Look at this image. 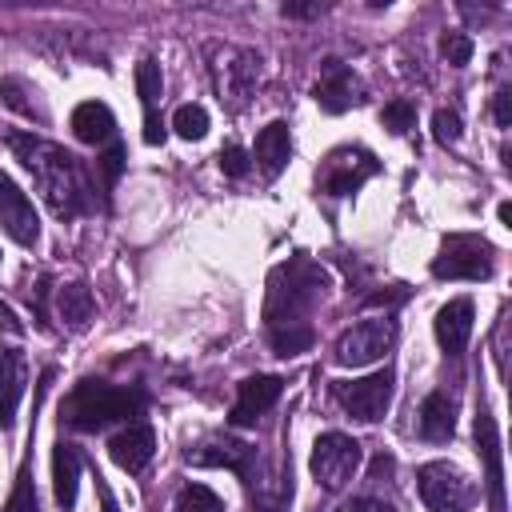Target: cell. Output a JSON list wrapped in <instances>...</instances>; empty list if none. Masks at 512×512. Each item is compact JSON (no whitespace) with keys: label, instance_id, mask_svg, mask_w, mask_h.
<instances>
[{"label":"cell","instance_id":"obj_14","mask_svg":"<svg viewBox=\"0 0 512 512\" xmlns=\"http://www.w3.org/2000/svg\"><path fill=\"white\" fill-rule=\"evenodd\" d=\"M476 456L484 460V484H488V500H492V512H504V460H500V432H496V420L492 412H476Z\"/></svg>","mask_w":512,"mask_h":512},{"label":"cell","instance_id":"obj_26","mask_svg":"<svg viewBox=\"0 0 512 512\" xmlns=\"http://www.w3.org/2000/svg\"><path fill=\"white\" fill-rule=\"evenodd\" d=\"M56 312H60V320H64L72 332H84L88 320H92V312H96V300H92L88 284L76 280V284L56 288Z\"/></svg>","mask_w":512,"mask_h":512},{"label":"cell","instance_id":"obj_6","mask_svg":"<svg viewBox=\"0 0 512 512\" xmlns=\"http://www.w3.org/2000/svg\"><path fill=\"white\" fill-rule=\"evenodd\" d=\"M416 492L428 512H468L476 504V484L448 460H428L416 468Z\"/></svg>","mask_w":512,"mask_h":512},{"label":"cell","instance_id":"obj_41","mask_svg":"<svg viewBox=\"0 0 512 512\" xmlns=\"http://www.w3.org/2000/svg\"><path fill=\"white\" fill-rule=\"evenodd\" d=\"M0 324H4L8 332H20V324L12 320V308H4V304H0Z\"/></svg>","mask_w":512,"mask_h":512},{"label":"cell","instance_id":"obj_38","mask_svg":"<svg viewBox=\"0 0 512 512\" xmlns=\"http://www.w3.org/2000/svg\"><path fill=\"white\" fill-rule=\"evenodd\" d=\"M96 496H100V512H120V504H116V496H112V488L96 476Z\"/></svg>","mask_w":512,"mask_h":512},{"label":"cell","instance_id":"obj_42","mask_svg":"<svg viewBox=\"0 0 512 512\" xmlns=\"http://www.w3.org/2000/svg\"><path fill=\"white\" fill-rule=\"evenodd\" d=\"M496 212H500V224H508V228H512V204H500Z\"/></svg>","mask_w":512,"mask_h":512},{"label":"cell","instance_id":"obj_16","mask_svg":"<svg viewBox=\"0 0 512 512\" xmlns=\"http://www.w3.org/2000/svg\"><path fill=\"white\" fill-rule=\"evenodd\" d=\"M24 384H28V360L16 344L0 340V428L8 432L16 424L20 400H24Z\"/></svg>","mask_w":512,"mask_h":512},{"label":"cell","instance_id":"obj_37","mask_svg":"<svg viewBox=\"0 0 512 512\" xmlns=\"http://www.w3.org/2000/svg\"><path fill=\"white\" fill-rule=\"evenodd\" d=\"M492 120H496V128L512 124V92H496L492 96Z\"/></svg>","mask_w":512,"mask_h":512},{"label":"cell","instance_id":"obj_4","mask_svg":"<svg viewBox=\"0 0 512 512\" xmlns=\"http://www.w3.org/2000/svg\"><path fill=\"white\" fill-rule=\"evenodd\" d=\"M208 72H212V88H216L220 104L240 112V108H248V100L256 92L260 56L252 48H236V44H208Z\"/></svg>","mask_w":512,"mask_h":512},{"label":"cell","instance_id":"obj_18","mask_svg":"<svg viewBox=\"0 0 512 512\" xmlns=\"http://www.w3.org/2000/svg\"><path fill=\"white\" fill-rule=\"evenodd\" d=\"M472 320H476V308H472V300H468V296L448 300V304L436 312V320H432V328H436V344H440L448 356H460V352L468 348Z\"/></svg>","mask_w":512,"mask_h":512},{"label":"cell","instance_id":"obj_2","mask_svg":"<svg viewBox=\"0 0 512 512\" xmlns=\"http://www.w3.org/2000/svg\"><path fill=\"white\" fill-rule=\"evenodd\" d=\"M324 292H328V272L316 260H308L304 252L288 256L268 276V296H264L268 328H300V324H308V316L316 312Z\"/></svg>","mask_w":512,"mask_h":512},{"label":"cell","instance_id":"obj_33","mask_svg":"<svg viewBox=\"0 0 512 512\" xmlns=\"http://www.w3.org/2000/svg\"><path fill=\"white\" fill-rule=\"evenodd\" d=\"M440 56L452 64V68H464L472 60V40L464 32H444L440 36Z\"/></svg>","mask_w":512,"mask_h":512},{"label":"cell","instance_id":"obj_12","mask_svg":"<svg viewBox=\"0 0 512 512\" xmlns=\"http://www.w3.org/2000/svg\"><path fill=\"white\" fill-rule=\"evenodd\" d=\"M184 460L196 468H228L240 480H248L256 472V448L248 440H236V436H208V440L192 444L184 452Z\"/></svg>","mask_w":512,"mask_h":512},{"label":"cell","instance_id":"obj_21","mask_svg":"<svg viewBox=\"0 0 512 512\" xmlns=\"http://www.w3.org/2000/svg\"><path fill=\"white\" fill-rule=\"evenodd\" d=\"M416 432H420V440H428V444L452 440V436H456V396L444 392V388L428 392L424 404H420V412H416Z\"/></svg>","mask_w":512,"mask_h":512},{"label":"cell","instance_id":"obj_19","mask_svg":"<svg viewBox=\"0 0 512 512\" xmlns=\"http://www.w3.org/2000/svg\"><path fill=\"white\" fill-rule=\"evenodd\" d=\"M108 456L124 472H132V476L144 472L152 464V456H156V432H152V424H128L124 432H116L108 440Z\"/></svg>","mask_w":512,"mask_h":512},{"label":"cell","instance_id":"obj_13","mask_svg":"<svg viewBox=\"0 0 512 512\" xmlns=\"http://www.w3.org/2000/svg\"><path fill=\"white\" fill-rule=\"evenodd\" d=\"M312 96H316V104H320L328 116H340V112H348L352 104H360V80L352 76V68H348L344 60L328 56V60H320V80H316Z\"/></svg>","mask_w":512,"mask_h":512},{"label":"cell","instance_id":"obj_39","mask_svg":"<svg viewBox=\"0 0 512 512\" xmlns=\"http://www.w3.org/2000/svg\"><path fill=\"white\" fill-rule=\"evenodd\" d=\"M316 12H324L320 4H284V16H316Z\"/></svg>","mask_w":512,"mask_h":512},{"label":"cell","instance_id":"obj_32","mask_svg":"<svg viewBox=\"0 0 512 512\" xmlns=\"http://www.w3.org/2000/svg\"><path fill=\"white\" fill-rule=\"evenodd\" d=\"M120 168H124V148H120V144H112L104 156H96V176H100V188H104V196L116 188V180H120Z\"/></svg>","mask_w":512,"mask_h":512},{"label":"cell","instance_id":"obj_7","mask_svg":"<svg viewBox=\"0 0 512 512\" xmlns=\"http://www.w3.org/2000/svg\"><path fill=\"white\" fill-rule=\"evenodd\" d=\"M392 392H396L392 368H380V372L360 376V380H332V400H336L352 420H364V424L384 420V412H388V404H392Z\"/></svg>","mask_w":512,"mask_h":512},{"label":"cell","instance_id":"obj_11","mask_svg":"<svg viewBox=\"0 0 512 512\" xmlns=\"http://www.w3.org/2000/svg\"><path fill=\"white\" fill-rule=\"evenodd\" d=\"M0 228L20 248H36V240H40L36 208H32V200L24 196V188L4 168H0Z\"/></svg>","mask_w":512,"mask_h":512},{"label":"cell","instance_id":"obj_8","mask_svg":"<svg viewBox=\"0 0 512 512\" xmlns=\"http://www.w3.org/2000/svg\"><path fill=\"white\" fill-rule=\"evenodd\" d=\"M376 172H380V160H376L368 148L344 144V148H332V152L320 160L316 184H320L324 196H352V192H360V184L372 180Z\"/></svg>","mask_w":512,"mask_h":512},{"label":"cell","instance_id":"obj_35","mask_svg":"<svg viewBox=\"0 0 512 512\" xmlns=\"http://www.w3.org/2000/svg\"><path fill=\"white\" fill-rule=\"evenodd\" d=\"M220 172L224 176H232V180H240V176H248V168H252V156L240 148V144H228V148H220Z\"/></svg>","mask_w":512,"mask_h":512},{"label":"cell","instance_id":"obj_10","mask_svg":"<svg viewBox=\"0 0 512 512\" xmlns=\"http://www.w3.org/2000/svg\"><path fill=\"white\" fill-rule=\"evenodd\" d=\"M360 444L348 436V432H320L316 444H312V456H308V468L316 476V484H324L328 492H340L356 468H360Z\"/></svg>","mask_w":512,"mask_h":512},{"label":"cell","instance_id":"obj_24","mask_svg":"<svg viewBox=\"0 0 512 512\" xmlns=\"http://www.w3.org/2000/svg\"><path fill=\"white\" fill-rule=\"evenodd\" d=\"M76 484H80V452L60 440L52 452V496H56L60 512L76 508Z\"/></svg>","mask_w":512,"mask_h":512},{"label":"cell","instance_id":"obj_5","mask_svg":"<svg viewBox=\"0 0 512 512\" xmlns=\"http://www.w3.org/2000/svg\"><path fill=\"white\" fill-rule=\"evenodd\" d=\"M496 272L492 244L472 232H452L444 236L440 252L432 256V276L436 280H488Z\"/></svg>","mask_w":512,"mask_h":512},{"label":"cell","instance_id":"obj_40","mask_svg":"<svg viewBox=\"0 0 512 512\" xmlns=\"http://www.w3.org/2000/svg\"><path fill=\"white\" fill-rule=\"evenodd\" d=\"M392 472V456L388 452H380L376 460H372V480H380V476H388Z\"/></svg>","mask_w":512,"mask_h":512},{"label":"cell","instance_id":"obj_25","mask_svg":"<svg viewBox=\"0 0 512 512\" xmlns=\"http://www.w3.org/2000/svg\"><path fill=\"white\" fill-rule=\"evenodd\" d=\"M0 104L12 108V112L24 116V120L48 124V112H44V104H40V92H36L28 80H20V76H0Z\"/></svg>","mask_w":512,"mask_h":512},{"label":"cell","instance_id":"obj_23","mask_svg":"<svg viewBox=\"0 0 512 512\" xmlns=\"http://www.w3.org/2000/svg\"><path fill=\"white\" fill-rule=\"evenodd\" d=\"M288 156H292L288 124H284V120L264 124V128L256 132V148H252V160L260 164V172H264L268 180H272V176H280V172H284V164H288Z\"/></svg>","mask_w":512,"mask_h":512},{"label":"cell","instance_id":"obj_31","mask_svg":"<svg viewBox=\"0 0 512 512\" xmlns=\"http://www.w3.org/2000/svg\"><path fill=\"white\" fill-rule=\"evenodd\" d=\"M380 124H384L388 132H396V136L412 132V128H416V104H412V100H404V96L388 100V104L380 108Z\"/></svg>","mask_w":512,"mask_h":512},{"label":"cell","instance_id":"obj_34","mask_svg":"<svg viewBox=\"0 0 512 512\" xmlns=\"http://www.w3.org/2000/svg\"><path fill=\"white\" fill-rule=\"evenodd\" d=\"M432 132H436L440 144H456V140L464 136V120H460V112H456V108H436V116H432Z\"/></svg>","mask_w":512,"mask_h":512},{"label":"cell","instance_id":"obj_28","mask_svg":"<svg viewBox=\"0 0 512 512\" xmlns=\"http://www.w3.org/2000/svg\"><path fill=\"white\" fill-rule=\"evenodd\" d=\"M172 512H224V500L208 484H184L172 500Z\"/></svg>","mask_w":512,"mask_h":512},{"label":"cell","instance_id":"obj_20","mask_svg":"<svg viewBox=\"0 0 512 512\" xmlns=\"http://www.w3.org/2000/svg\"><path fill=\"white\" fill-rule=\"evenodd\" d=\"M136 92L144 104V144H164V124H160V96H164V76L152 56L136 64Z\"/></svg>","mask_w":512,"mask_h":512},{"label":"cell","instance_id":"obj_22","mask_svg":"<svg viewBox=\"0 0 512 512\" xmlns=\"http://www.w3.org/2000/svg\"><path fill=\"white\" fill-rule=\"evenodd\" d=\"M68 124H72V136H76L80 144H108V140L116 136V116H112V108H108L104 100H84V104H76Z\"/></svg>","mask_w":512,"mask_h":512},{"label":"cell","instance_id":"obj_27","mask_svg":"<svg viewBox=\"0 0 512 512\" xmlns=\"http://www.w3.org/2000/svg\"><path fill=\"white\" fill-rule=\"evenodd\" d=\"M268 344H272L276 356L292 360V356H300V352H308L316 344V332H312V324H300V328H268Z\"/></svg>","mask_w":512,"mask_h":512},{"label":"cell","instance_id":"obj_17","mask_svg":"<svg viewBox=\"0 0 512 512\" xmlns=\"http://www.w3.org/2000/svg\"><path fill=\"white\" fill-rule=\"evenodd\" d=\"M280 392H284V380L280 376H248V380H240V392H236V404H232L228 420L236 428L256 424L280 400Z\"/></svg>","mask_w":512,"mask_h":512},{"label":"cell","instance_id":"obj_36","mask_svg":"<svg viewBox=\"0 0 512 512\" xmlns=\"http://www.w3.org/2000/svg\"><path fill=\"white\" fill-rule=\"evenodd\" d=\"M336 512H396V508L384 500H372V496H356V500H344Z\"/></svg>","mask_w":512,"mask_h":512},{"label":"cell","instance_id":"obj_29","mask_svg":"<svg viewBox=\"0 0 512 512\" xmlns=\"http://www.w3.org/2000/svg\"><path fill=\"white\" fill-rule=\"evenodd\" d=\"M172 128L180 140H204L208 136V112L200 104H180L172 112Z\"/></svg>","mask_w":512,"mask_h":512},{"label":"cell","instance_id":"obj_1","mask_svg":"<svg viewBox=\"0 0 512 512\" xmlns=\"http://www.w3.org/2000/svg\"><path fill=\"white\" fill-rule=\"evenodd\" d=\"M4 144L24 164V172L32 176L36 192L44 196V204L56 220H76L96 208L92 176L64 144L44 140L36 132H4Z\"/></svg>","mask_w":512,"mask_h":512},{"label":"cell","instance_id":"obj_30","mask_svg":"<svg viewBox=\"0 0 512 512\" xmlns=\"http://www.w3.org/2000/svg\"><path fill=\"white\" fill-rule=\"evenodd\" d=\"M0 512H40V504H36V484H32V468H28V460L20 464L16 484H12V496H8V504H4Z\"/></svg>","mask_w":512,"mask_h":512},{"label":"cell","instance_id":"obj_15","mask_svg":"<svg viewBox=\"0 0 512 512\" xmlns=\"http://www.w3.org/2000/svg\"><path fill=\"white\" fill-rule=\"evenodd\" d=\"M244 484H248V496H252L256 512H284L288 500H292V460H288V452L268 472H252Z\"/></svg>","mask_w":512,"mask_h":512},{"label":"cell","instance_id":"obj_3","mask_svg":"<svg viewBox=\"0 0 512 512\" xmlns=\"http://www.w3.org/2000/svg\"><path fill=\"white\" fill-rule=\"evenodd\" d=\"M148 404L140 384H108V380H80L60 404V428L72 432H96L116 420L140 416Z\"/></svg>","mask_w":512,"mask_h":512},{"label":"cell","instance_id":"obj_9","mask_svg":"<svg viewBox=\"0 0 512 512\" xmlns=\"http://www.w3.org/2000/svg\"><path fill=\"white\" fill-rule=\"evenodd\" d=\"M392 344H396V324L388 316L360 320V324H352V328L340 332V340L332 344V360L340 368H364V364L384 360V352Z\"/></svg>","mask_w":512,"mask_h":512}]
</instances>
